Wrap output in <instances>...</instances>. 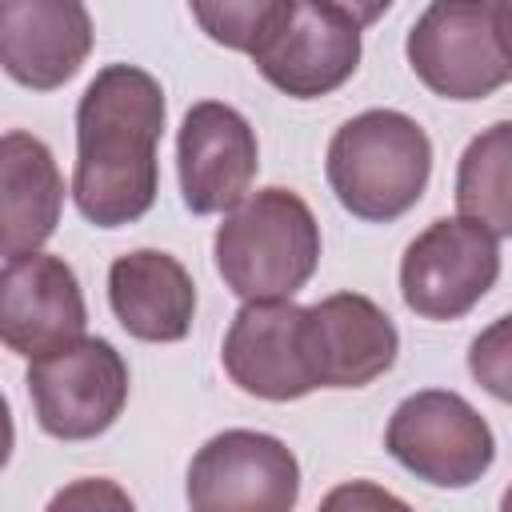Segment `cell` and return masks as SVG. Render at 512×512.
Returning <instances> with one entry per match:
<instances>
[{
    "label": "cell",
    "mask_w": 512,
    "mask_h": 512,
    "mask_svg": "<svg viewBox=\"0 0 512 512\" xmlns=\"http://www.w3.org/2000/svg\"><path fill=\"white\" fill-rule=\"evenodd\" d=\"M164 88L136 64H104L76 104L72 200L96 228L140 220L160 192Z\"/></svg>",
    "instance_id": "6da1fadb"
},
{
    "label": "cell",
    "mask_w": 512,
    "mask_h": 512,
    "mask_svg": "<svg viewBox=\"0 0 512 512\" xmlns=\"http://www.w3.org/2000/svg\"><path fill=\"white\" fill-rule=\"evenodd\" d=\"M212 256L244 304L292 300L320 264V224L292 188H260L224 216Z\"/></svg>",
    "instance_id": "7a4b0ae2"
},
{
    "label": "cell",
    "mask_w": 512,
    "mask_h": 512,
    "mask_svg": "<svg viewBox=\"0 0 512 512\" xmlns=\"http://www.w3.org/2000/svg\"><path fill=\"white\" fill-rule=\"evenodd\" d=\"M324 172L344 212L368 224H388L424 196L432 176V140L412 116L396 108H368L336 128Z\"/></svg>",
    "instance_id": "3957f363"
},
{
    "label": "cell",
    "mask_w": 512,
    "mask_h": 512,
    "mask_svg": "<svg viewBox=\"0 0 512 512\" xmlns=\"http://www.w3.org/2000/svg\"><path fill=\"white\" fill-rule=\"evenodd\" d=\"M388 4H336V0H276V16L252 52L260 76L292 100L336 92L360 64V32Z\"/></svg>",
    "instance_id": "277c9868"
},
{
    "label": "cell",
    "mask_w": 512,
    "mask_h": 512,
    "mask_svg": "<svg viewBox=\"0 0 512 512\" xmlns=\"http://www.w3.org/2000/svg\"><path fill=\"white\" fill-rule=\"evenodd\" d=\"M384 448L424 484L468 488L496 460L488 420L448 388H424L396 404L384 428Z\"/></svg>",
    "instance_id": "5b68a950"
},
{
    "label": "cell",
    "mask_w": 512,
    "mask_h": 512,
    "mask_svg": "<svg viewBox=\"0 0 512 512\" xmlns=\"http://www.w3.org/2000/svg\"><path fill=\"white\" fill-rule=\"evenodd\" d=\"M408 64L444 100H484L512 80L488 0L428 4L408 28Z\"/></svg>",
    "instance_id": "8992f818"
},
{
    "label": "cell",
    "mask_w": 512,
    "mask_h": 512,
    "mask_svg": "<svg viewBox=\"0 0 512 512\" xmlns=\"http://www.w3.org/2000/svg\"><path fill=\"white\" fill-rule=\"evenodd\" d=\"M500 276L496 236L468 220L444 216L432 220L400 260V296L424 320H460L468 316Z\"/></svg>",
    "instance_id": "52a82bcc"
},
{
    "label": "cell",
    "mask_w": 512,
    "mask_h": 512,
    "mask_svg": "<svg viewBox=\"0 0 512 512\" xmlns=\"http://www.w3.org/2000/svg\"><path fill=\"white\" fill-rule=\"evenodd\" d=\"M28 396L36 424L56 440H92L108 432L128 400V364L100 340L84 336L28 364Z\"/></svg>",
    "instance_id": "ba28073f"
},
{
    "label": "cell",
    "mask_w": 512,
    "mask_h": 512,
    "mask_svg": "<svg viewBox=\"0 0 512 512\" xmlns=\"http://www.w3.org/2000/svg\"><path fill=\"white\" fill-rule=\"evenodd\" d=\"M300 500V464L280 436L228 428L188 464L192 512H292Z\"/></svg>",
    "instance_id": "9c48e42d"
},
{
    "label": "cell",
    "mask_w": 512,
    "mask_h": 512,
    "mask_svg": "<svg viewBox=\"0 0 512 512\" xmlns=\"http://www.w3.org/2000/svg\"><path fill=\"white\" fill-rule=\"evenodd\" d=\"M260 168V144L244 112L220 100H200L176 132V172L184 208L196 216L232 212L248 200Z\"/></svg>",
    "instance_id": "30bf717a"
},
{
    "label": "cell",
    "mask_w": 512,
    "mask_h": 512,
    "mask_svg": "<svg viewBox=\"0 0 512 512\" xmlns=\"http://www.w3.org/2000/svg\"><path fill=\"white\" fill-rule=\"evenodd\" d=\"M88 308L68 260L32 252L0 272V340L8 352L40 360L84 340Z\"/></svg>",
    "instance_id": "8fae6325"
},
{
    "label": "cell",
    "mask_w": 512,
    "mask_h": 512,
    "mask_svg": "<svg viewBox=\"0 0 512 512\" xmlns=\"http://www.w3.org/2000/svg\"><path fill=\"white\" fill-rule=\"evenodd\" d=\"M396 352L392 316L360 292H336L304 308V356L316 388H364L396 364Z\"/></svg>",
    "instance_id": "7c38bea8"
},
{
    "label": "cell",
    "mask_w": 512,
    "mask_h": 512,
    "mask_svg": "<svg viewBox=\"0 0 512 512\" xmlns=\"http://www.w3.org/2000/svg\"><path fill=\"white\" fill-rule=\"evenodd\" d=\"M232 384L260 400H300L316 388L304 356V308L292 300L244 304L220 348Z\"/></svg>",
    "instance_id": "4fadbf2b"
},
{
    "label": "cell",
    "mask_w": 512,
    "mask_h": 512,
    "mask_svg": "<svg viewBox=\"0 0 512 512\" xmlns=\"http://www.w3.org/2000/svg\"><path fill=\"white\" fill-rule=\"evenodd\" d=\"M92 52V16L80 0H4L0 4V64L32 88L68 84Z\"/></svg>",
    "instance_id": "5bb4252c"
},
{
    "label": "cell",
    "mask_w": 512,
    "mask_h": 512,
    "mask_svg": "<svg viewBox=\"0 0 512 512\" xmlns=\"http://www.w3.org/2000/svg\"><path fill=\"white\" fill-rule=\"evenodd\" d=\"M108 304L128 336L148 344H176L192 328L196 284L172 252L136 248L112 260Z\"/></svg>",
    "instance_id": "9a60e30c"
},
{
    "label": "cell",
    "mask_w": 512,
    "mask_h": 512,
    "mask_svg": "<svg viewBox=\"0 0 512 512\" xmlns=\"http://www.w3.org/2000/svg\"><path fill=\"white\" fill-rule=\"evenodd\" d=\"M64 208V176L52 148L32 132H4L0 140V256L20 260L40 252L56 232Z\"/></svg>",
    "instance_id": "2e32d148"
},
{
    "label": "cell",
    "mask_w": 512,
    "mask_h": 512,
    "mask_svg": "<svg viewBox=\"0 0 512 512\" xmlns=\"http://www.w3.org/2000/svg\"><path fill=\"white\" fill-rule=\"evenodd\" d=\"M456 208L496 240L512 236V120L468 140L456 168Z\"/></svg>",
    "instance_id": "e0dca14e"
},
{
    "label": "cell",
    "mask_w": 512,
    "mask_h": 512,
    "mask_svg": "<svg viewBox=\"0 0 512 512\" xmlns=\"http://www.w3.org/2000/svg\"><path fill=\"white\" fill-rule=\"evenodd\" d=\"M276 16V0H216V4H204L196 0L192 4V20L224 48H236V52H256L268 24Z\"/></svg>",
    "instance_id": "ac0fdd59"
},
{
    "label": "cell",
    "mask_w": 512,
    "mask_h": 512,
    "mask_svg": "<svg viewBox=\"0 0 512 512\" xmlns=\"http://www.w3.org/2000/svg\"><path fill=\"white\" fill-rule=\"evenodd\" d=\"M468 372H472V380L488 396L512 404V312L500 316V320H492L472 340V348H468Z\"/></svg>",
    "instance_id": "d6986e66"
},
{
    "label": "cell",
    "mask_w": 512,
    "mask_h": 512,
    "mask_svg": "<svg viewBox=\"0 0 512 512\" xmlns=\"http://www.w3.org/2000/svg\"><path fill=\"white\" fill-rule=\"evenodd\" d=\"M44 512H136L132 496L108 476H80L64 484Z\"/></svg>",
    "instance_id": "ffe728a7"
},
{
    "label": "cell",
    "mask_w": 512,
    "mask_h": 512,
    "mask_svg": "<svg viewBox=\"0 0 512 512\" xmlns=\"http://www.w3.org/2000/svg\"><path fill=\"white\" fill-rule=\"evenodd\" d=\"M316 512H416V508L372 480H348V484H336Z\"/></svg>",
    "instance_id": "44dd1931"
},
{
    "label": "cell",
    "mask_w": 512,
    "mask_h": 512,
    "mask_svg": "<svg viewBox=\"0 0 512 512\" xmlns=\"http://www.w3.org/2000/svg\"><path fill=\"white\" fill-rule=\"evenodd\" d=\"M492 12H496V32H500V44H504V52H508V60H512V0L492 4Z\"/></svg>",
    "instance_id": "7402d4cb"
},
{
    "label": "cell",
    "mask_w": 512,
    "mask_h": 512,
    "mask_svg": "<svg viewBox=\"0 0 512 512\" xmlns=\"http://www.w3.org/2000/svg\"><path fill=\"white\" fill-rule=\"evenodd\" d=\"M500 512H512V484H508L504 496H500Z\"/></svg>",
    "instance_id": "603a6c76"
}]
</instances>
